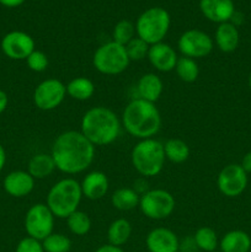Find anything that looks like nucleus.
<instances>
[{
    "mask_svg": "<svg viewBox=\"0 0 251 252\" xmlns=\"http://www.w3.org/2000/svg\"><path fill=\"white\" fill-rule=\"evenodd\" d=\"M126 52L130 62H140L148 57L149 52V44L143 41L142 38L135 36L129 43L126 44Z\"/></svg>",
    "mask_w": 251,
    "mask_h": 252,
    "instance_id": "obj_32",
    "label": "nucleus"
},
{
    "mask_svg": "<svg viewBox=\"0 0 251 252\" xmlns=\"http://www.w3.org/2000/svg\"><path fill=\"white\" fill-rule=\"evenodd\" d=\"M121 123L132 137L139 140L149 139L161 128V115L155 103L135 97L123 110Z\"/></svg>",
    "mask_w": 251,
    "mask_h": 252,
    "instance_id": "obj_3",
    "label": "nucleus"
},
{
    "mask_svg": "<svg viewBox=\"0 0 251 252\" xmlns=\"http://www.w3.org/2000/svg\"><path fill=\"white\" fill-rule=\"evenodd\" d=\"M170 24L171 19L166 10L159 6L149 7L139 15L135 22L137 37L147 42L149 46L164 42L170 30Z\"/></svg>",
    "mask_w": 251,
    "mask_h": 252,
    "instance_id": "obj_6",
    "label": "nucleus"
},
{
    "mask_svg": "<svg viewBox=\"0 0 251 252\" xmlns=\"http://www.w3.org/2000/svg\"><path fill=\"white\" fill-rule=\"evenodd\" d=\"M5 164H6V152H5V148L0 144V171L4 169Z\"/></svg>",
    "mask_w": 251,
    "mask_h": 252,
    "instance_id": "obj_39",
    "label": "nucleus"
},
{
    "mask_svg": "<svg viewBox=\"0 0 251 252\" xmlns=\"http://www.w3.org/2000/svg\"><path fill=\"white\" fill-rule=\"evenodd\" d=\"M26 64L30 70L34 71V73H42V71H44L47 69L49 61L48 57H47V54L44 52L34 49L26 58Z\"/></svg>",
    "mask_w": 251,
    "mask_h": 252,
    "instance_id": "obj_33",
    "label": "nucleus"
},
{
    "mask_svg": "<svg viewBox=\"0 0 251 252\" xmlns=\"http://www.w3.org/2000/svg\"><path fill=\"white\" fill-rule=\"evenodd\" d=\"M220 252H249L251 249V238L243 230L228 231L219 241Z\"/></svg>",
    "mask_w": 251,
    "mask_h": 252,
    "instance_id": "obj_21",
    "label": "nucleus"
},
{
    "mask_svg": "<svg viewBox=\"0 0 251 252\" xmlns=\"http://www.w3.org/2000/svg\"><path fill=\"white\" fill-rule=\"evenodd\" d=\"M175 71L179 79L184 83H194L198 79L199 68L196 59L188 58V57H179L177 59Z\"/></svg>",
    "mask_w": 251,
    "mask_h": 252,
    "instance_id": "obj_28",
    "label": "nucleus"
},
{
    "mask_svg": "<svg viewBox=\"0 0 251 252\" xmlns=\"http://www.w3.org/2000/svg\"><path fill=\"white\" fill-rule=\"evenodd\" d=\"M1 51L12 61H26L27 57L36 49L34 39L24 31L7 32L1 39Z\"/></svg>",
    "mask_w": 251,
    "mask_h": 252,
    "instance_id": "obj_13",
    "label": "nucleus"
},
{
    "mask_svg": "<svg viewBox=\"0 0 251 252\" xmlns=\"http://www.w3.org/2000/svg\"><path fill=\"white\" fill-rule=\"evenodd\" d=\"M66 97V86L56 78L41 81L33 91V103L41 111H53L63 103Z\"/></svg>",
    "mask_w": 251,
    "mask_h": 252,
    "instance_id": "obj_11",
    "label": "nucleus"
},
{
    "mask_svg": "<svg viewBox=\"0 0 251 252\" xmlns=\"http://www.w3.org/2000/svg\"><path fill=\"white\" fill-rule=\"evenodd\" d=\"M145 245L149 252H179L180 240L171 229L159 226L148 233Z\"/></svg>",
    "mask_w": 251,
    "mask_h": 252,
    "instance_id": "obj_14",
    "label": "nucleus"
},
{
    "mask_svg": "<svg viewBox=\"0 0 251 252\" xmlns=\"http://www.w3.org/2000/svg\"><path fill=\"white\" fill-rule=\"evenodd\" d=\"M199 10L207 20L216 24L229 22L235 12L233 0H201Z\"/></svg>",
    "mask_w": 251,
    "mask_h": 252,
    "instance_id": "obj_17",
    "label": "nucleus"
},
{
    "mask_svg": "<svg viewBox=\"0 0 251 252\" xmlns=\"http://www.w3.org/2000/svg\"><path fill=\"white\" fill-rule=\"evenodd\" d=\"M44 252H69L71 249V241L66 235L61 233H52L43 241Z\"/></svg>",
    "mask_w": 251,
    "mask_h": 252,
    "instance_id": "obj_31",
    "label": "nucleus"
},
{
    "mask_svg": "<svg viewBox=\"0 0 251 252\" xmlns=\"http://www.w3.org/2000/svg\"><path fill=\"white\" fill-rule=\"evenodd\" d=\"M241 167L245 170L246 174H251V152L246 153L243 158V161H241Z\"/></svg>",
    "mask_w": 251,
    "mask_h": 252,
    "instance_id": "obj_35",
    "label": "nucleus"
},
{
    "mask_svg": "<svg viewBox=\"0 0 251 252\" xmlns=\"http://www.w3.org/2000/svg\"><path fill=\"white\" fill-rule=\"evenodd\" d=\"M193 241L196 248L204 252H214L219 246L217 233L209 226H202L197 229L193 235Z\"/></svg>",
    "mask_w": 251,
    "mask_h": 252,
    "instance_id": "obj_27",
    "label": "nucleus"
},
{
    "mask_svg": "<svg viewBox=\"0 0 251 252\" xmlns=\"http://www.w3.org/2000/svg\"><path fill=\"white\" fill-rule=\"evenodd\" d=\"M177 48L184 57L201 59L209 56L214 48V41L208 33L198 29L185 31L177 41Z\"/></svg>",
    "mask_w": 251,
    "mask_h": 252,
    "instance_id": "obj_10",
    "label": "nucleus"
},
{
    "mask_svg": "<svg viewBox=\"0 0 251 252\" xmlns=\"http://www.w3.org/2000/svg\"><path fill=\"white\" fill-rule=\"evenodd\" d=\"M36 180L24 170H15L9 172L2 181L4 191L14 198H24L29 196L34 189Z\"/></svg>",
    "mask_w": 251,
    "mask_h": 252,
    "instance_id": "obj_16",
    "label": "nucleus"
},
{
    "mask_svg": "<svg viewBox=\"0 0 251 252\" xmlns=\"http://www.w3.org/2000/svg\"><path fill=\"white\" fill-rule=\"evenodd\" d=\"M143 216L152 220H164L174 213L176 208L175 197L162 189H148L140 194L139 206Z\"/></svg>",
    "mask_w": 251,
    "mask_h": 252,
    "instance_id": "obj_8",
    "label": "nucleus"
},
{
    "mask_svg": "<svg viewBox=\"0 0 251 252\" xmlns=\"http://www.w3.org/2000/svg\"><path fill=\"white\" fill-rule=\"evenodd\" d=\"M140 194L129 187H121L117 189L111 196V204L113 208L121 212L133 211L139 206Z\"/></svg>",
    "mask_w": 251,
    "mask_h": 252,
    "instance_id": "obj_23",
    "label": "nucleus"
},
{
    "mask_svg": "<svg viewBox=\"0 0 251 252\" xmlns=\"http://www.w3.org/2000/svg\"><path fill=\"white\" fill-rule=\"evenodd\" d=\"M137 97L142 100L149 101L155 103L162 95L164 91V83L161 78L155 73H147L139 78L137 81Z\"/></svg>",
    "mask_w": 251,
    "mask_h": 252,
    "instance_id": "obj_19",
    "label": "nucleus"
},
{
    "mask_svg": "<svg viewBox=\"0 0 251 252\" xmlns=\"http://www.w3.org/2000/svg\"><path fill=\"white\" fill-rule=\"evenodd\" d=\"M219 192L229 198L238 197L248 186V174L239 164H229L220 170L217 177Z\"/></svg>",
    "mask_w": 251,
    "mask_h": 252,
    "instance_id": "obj_12",
    "label": "nucleus"
},
{
    "mask_svg": "<svg viewBox=\"0 0 251 252\" xmlns=\"http://www.w3.org/2000/svg\"><path fill=\"white\" fill-rule=\"evenodd\" d=\"M132 235V224L128 219L118 218L108 225L107 240L110 245L122 248Z\"/></svg>",
    "mask_w": 251,
    "mask_h": 252,
    "instance_id": "obj_24",
    "label": "nucleus"
},
{
    "mask_svg": "<svg viewBox=\"0 0 251 252\" xmlns=\"http://www.w3.org/2000/svg\"><path fill=\"white\" fill-rule=\"evenodd\" d=\"M66 220V225H68L69 231L76 236H84L91 230V219L85 212L83 211H75L71 213Z\"/></svg>",
    "mask_w": 251,
    "mask_h": 252,
    "instance_id": "obj_29",
    "label": "nucleus"
},
{
    "mask_svg": "<svg viewBox=\"0 0 251 252\" xmlns=\"http://www.w3.org/2000/svg\"><path fill=\"white\" fill-rule=\"evenodd\" d=\"M147 58L149 59L150 64L153 68H155V70L161 71V73H170L175 70L179 56L174 47L165 42H160L149 47Z\"/></svg>",
    "mask_w": 251,
    "mask_h": 252,
    "instance_id": "obj_15",
    "label": "nucleus"
},
{
    "mask_svg": "<svg viewBox=\"0 0 251 252\" xmlns=\"http://www.w3.org/2000/svg\"><path fill=\"white\" fill-rule=\"evenodd\" d=\"M135 25L129 20H121L115 25L112 31V41L126 46L135 37Z\"/></svg>",
    "mask_w": 251,
    "mask_h": 252,
    "instance_id": "obj_30",
    "label": "nucleus"
},
{
    "mask_svg": "<svg viewBox=\"0 0 251 252\" xmlns=\"http://www.w3.org/2000/svg\"><path fill=\"white\" fill-rule=\"evenodd\" d=\"M249 86H250V89H251V74H250V76H249Z\"/></svg>",
    "mask_w": 251,
    "mask_h": 252,
    "instance_id": "obj_40",
    "label": "nucleus"
},
{
    "mask_svg": "<svg viewBox=\"0 0 251 252\" xmlns=\"http://www.w3.org/2000/svg\"><path fill=\"white\" fill-rule=\"evenodd\" d=\"M240 42L238 27L229 22L219 24L214 34V43L223 53H231L235 51Z\"/></svg>",
    "mask_w": 251,
    "mask_h": 252,
    "instance_id": "obj_20",
    "label": "nucleus"
},
{
    "mask_svg": "<svg viewBox=\"0 0 251 252\" xmlns=\"http://www.w3.org/2000/svg\"><path fill=\"white\" fill-rule=\"evenodd\" d=\"M121 129V118L105 106H96L88 110L80 122V132L95 147L112 144L120 137Z\"/></svg>",
    "mask_w": 251,
    "mask_h": 252,
    "instance_id": "obj_2",
    "label": "nucleus"
},
{
    "mask_svg": "<svg viewBox=\"0 0 251 252\" xmlns=\"http://www.w3.org/2000/svg\"><path fill=\"white\" fill-rule=\"evenodd\" d=\"M25 0H0V4L6 7H17L22 5Z\"/></svg>",
    "mask_w": 251,
    "mask_h": 252,
    "instance_id": "obj_38",
    "label": "nucleus"
},
{
    "mask_svg": "<svg viewBox=\"0 0 251 252\" xmlns=\"http://www.w3.org/2000/svg\"><path fill=\"white\" fill-rule=\"evenodd\" d=\"M95 252H125V250L120 248V246H113L107 244V245H102L98 249H96Z\"/></svg>",
    "mask_w": 251,
    "mask_h": 252,
    "instance_id": "obj_37",
    "label": "nucleus"
},
{
    "mask_svg": "<svg viewBox=\"0 0 251 252\" xmlns=\"http://www.w3.org/2000/svg\"><path fill=\"white\" fill-rule=\"evenodd\" d=\"M81 199L83 192L80 182L73 177H65L51 187L46 204L56 218L66 219L71 213L78 211Z\"/></svg>",
    "mask_w": 251,
    "mask_h": 252,
    "instance_id": "obj_4",
    "label": "nucleus"
},
{
    "mask_svg": "<svg viewBox=\"0 0 251 252\" xmlns=\"http://www.w3.org/2000/svg\"><path fill=\"white\" fill-rule=\"evenodd\" d=\"M66 95L76 101L90 100L95 94V85L85 76L74 78L66 84Z\"/></svg>",
    "mask_w": 251,
    "mask_h": 252,
    "instance_id": "obj_25",
    "label": "nucleus"
},
{
    "mask_svg": "<svg viewBox=\"0 0 251 252\" xmlns=\"http://www.w3.org/2000/svg\"><path fill=\"white\" fill-rule=\"evenodd\" d=\"M165 158L174 164H182L189 158V147L185 140L171 138L164 143Z\"/></svg>",
    "mask_w": 251,
    "mask_h": 252,
    "instance_id": "obj_26",
    "label": "nucleus"
},
{
    "mask_svg": "<svg viewBox=\"0 0 251 252\" xmlns=\"http://www.w3.org/2000/svg\"><path fill=\"white\" fill-rule=\"evenodd\" d=\"M51 155L56 169L66 175L86 171L95 159V145L80 130H66L54 139Z\"/></svg>",
    "mask_w": 251,
    "mask_h": 252,
    "instance_id": "obj_1",
    "label": "nucleus"
},
{
    "mask_svg": "<svg viewBox=\"0 0 251 252\" xmlns=\"http://www.w3.org/2000/svg\"><path fill=\"white\" fill-rule=\"evenodd\" d=\"M56 170V164L51 154L38 153L30 159L27 171L34 180H43L51 176Z\"/></svg>",
    "mask_w": 251,
    "mask_h": 252,
    "instance_id": "obj_22",
    "label": "nucleus"
},
{
    "mask_svg": "<svg viewBox=\"0 0 251 252\" xmlns=\"http://www.w3.org/2000/svg\"><path fill=\"white\" fill-rule=\"evenodd\" d=\"M130 161L135 171L143 177H155L165 166L164 144L155 138L142 139L133 147Z\"/></svg>",
    "mask_w": 251,
    "mask_h": 252,
    "instance_id": "obj_5",
    "label": "nucleus"
},
{
    "mask_svg": "<svg viewBox=\"0 0 251 252\" xmlns=\"http://www.w3.org/2000/svg\"><path fill=\"white\" fill-rule=\"evenodd\" d=\"M83 197L90 201H98L103 198L110 189V181L102 171H91L86 174L83 181L80 182Z\"/></svg>",
    "mask_w": 251,
    "mask_h": 252,
    "instance_id": "obj_18",
    "label": "nucleus"
},
{
    "mask_svg": "<svg viewBox=\"0 0 251 252\" xmlns=\"http://www.w3.org/2000/svg\"><path fill=\"white\" fill-rule=\"evenodd\" d=\"M7 105H9V96H7V94L4 90H0V115L5 112Z\"/></svg>",
    "mask_w": 251,
    "mask_h": 252,
    "instance_id": "obj_36",
    "label": "nucleus"
},
{
    "mask_svg": "<svg viewBox=\"0 0 251 252\" xmlns=\"http://www.w3.org/2000/svg\"><path fill=\"white\" fill-rule=\"evenodd\" d=\"M130 61L126 47L115 41L106 42L97 47L93 56V65L103 75H118L127 70Z\"/></svg>",
    "mask_w": 251,
    "mask_h": 252,
    "instance_id": "obj_7",
    "label": "nucleus"
},
{
    "mask_svg": "<svg viewBox=\"0 0 251 252\" xmlns=\"http://www.w3.org/2000/svg\"><path fill=\"white\" fill-rule=\"evenodd\" d=\"M56 217L46 203H36L29 208L25 216V230L27 236L43 241L53 233Z\"/></svg>",
    "mask_w": 251,
    "mask_h": 252,
    "instance_id": "obj_9",
    "label": "nucleus"
},
{
    "mask_svg": "<svg viewBox=\"0 0 251 252\" xmlns=\"http://www.w3.org/2000/svg\"><path fill=\"white\" fill-rule=\"evenodd\" d=\"M214 252H217V251H214Z\"/></svg>",
    "mask_w": 251,
    "mask_h": 252,
    "instance_id": "obj_41",
    "label": "nucleus"
},
{
    "mask_svg": "<svg viewBox=\"0 0 251 252\" xmlns=\"http://www.w3.org/2000/svg\"><path fill=\"white\" fill-rule=\"evenodd\" d=\"M15 252H44V250L42 241L36 240L31 236H26L19 241Z\"/></svg>",
    "mask_w": 251,
    "mask_h": 252,
    "instance_id": "obj_34",
    "label": "nucleus"
}]
</instances>
